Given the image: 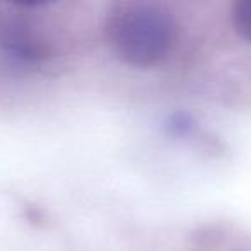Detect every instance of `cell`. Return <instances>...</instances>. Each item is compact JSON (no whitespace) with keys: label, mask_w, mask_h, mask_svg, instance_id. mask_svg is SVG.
Wrapping results in <instances>:
<instances>
[{"label":"cell","mask_w":251,"mask_h":251,"mask_svg":"<svg viewBox=\"0 0 251 251\" xmlns=\"http://www.w3.org/2000/svg\"><path fill=\"white\" fill-rule=\"evenodd\" d=\"M176 35V21L164 5L122 2L108 12V45L129 66L148 67L160 62L171 52Z\"/></svg>","instance_id":"cell-1"},{"label":"cell","mask_w":251,"mask_h":251,"mask_svg":"<svg viewBox=\"0 0 251 251\" xmlns=\"http://www.w3.org/2000/svg\"><path fill=\"white\" fill-rule=\"evenodd\" d=\"M232 25L241 38L251 42V0H241L234 4Z\"/></svg>","instance_id":"cell-2"},{"label":"cell","mask_w":251,"mask_h":251,"mask_svg":"<svg viewBox=\"0 0 251 251\" xmlns=\"http://www.w3.org/2000/svg\"><path fill=\"white\" fill-rule=\"evenodd\" d=\"M165 127H167L169 134H172V136L186 138V136H189V134H193V131H195L196 126H195V121H193V117L189 114H184V112H176V114H172L171 117L167 119Z\"/></svg>","instance_id":"cell-3"}]
</instances>
